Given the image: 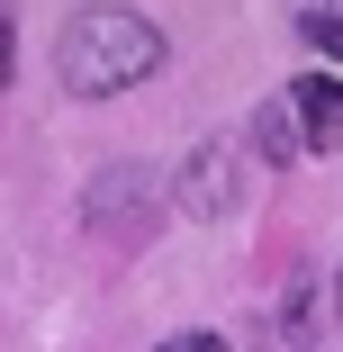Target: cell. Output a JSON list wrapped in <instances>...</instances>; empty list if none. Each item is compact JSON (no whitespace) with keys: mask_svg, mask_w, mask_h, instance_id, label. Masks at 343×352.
I'll list each match as a JSON object with an SVG mask.
<instances>
[{"mask_svg":"<svg viewBox=\"0 0 343 352\" xmlns=\"http://www.w3.org/2000/svg\"><path fill=\"white\" fill-rule=\"evenodd\" d=\"M334 316H343V271H334Z\"/></svg>","mask_w":343,"mask_h":352,"instance_id":"9","label":"cell"},{"mask_svg":"<svg viewBox=\"0 0 343 352\" xmlns=\"http://www.w3.org/2000/svg\"><path fill=\"white\" fill-rule=\"evenodd\" d=\"M235 199H244V145H235V135H208V145L172 172V208L199 217V226H226Z\"/></svg>","mask_w":343,"mask_h":352,"instance_id":"2","label":"cell"},{"mask_svg":"<svg viewBox=\"0 0 343 352\" xmlns=\"http://www.w3.org/2000/svg\"><path fill=\"white\" fill-rule=\"evenodd\" d=\"M253 154H262V163H298V154H307L289 100H262V109H253Z\"/></svg>","mask_w":343,"mask_h":352,"instance_id":"5","label":"cell"},{"mask_svg":"<svg viewBox=\"0 0 343 352\" xmlns=\"http://www.w3.org/2000/svg\"><path fill=\"white\" fill-rule=\"evenodd\" d=\"M163 63V28L145 19V10H73L63 19V36H54V73H63V91H135Z\"/></svg>","mask_w":343,"mask_h":352,"instance_id":"1","label":"cell"},{"mask_svg":"<svg viewBox=\"0 0 343 352\" xmlns=\"http://www.w3.org/2000/svg\"><path fill=\"white\" fill-rule=\"evenodd\" d=\"M0 73H10V28H0Z\"/></svg>","mask_w":343,"mask_h":352,"instance_id":"8","label":"cell"},{"mask_svg":"<svg viewBox=\"0 0 343 352\" xmlns=\"http://www.w3.org/2000/svg\"><path fill=\"white\" fill-rule=\"evenodd\" d=\"M289 118H298L307 145H334V135H343V73H307L289 91Z\"/></svg>","mask_w":343,"mask_h":352,"instance_id":"4","label":"cell"},{"mask_svg":"<svg viewBox=\"0 0 343 352\" xmlns=\"http://www.w3.org/2000/svg\"><path fill=\"white\" fill-rule=\"evenodd\" d=\"M172 199V181L163 172H145V163H109L100 181H91V199H82V217L100 226V235H118V244H135L154 226V208Z\"/></svg>","mask_w":343,"mask_h":352,"instance_id":"3","label":"cell"},{"mask_svg":"<svg viewBox=\"0 0 343 352\" xmlns=\"http://www.w3.org/2000/svg\"><path fill=\"white\" fill-rule=\"evenodd\" d=\"M298 36H307L316 54H334V63H343V10H307V19H298Z\"/></svg>","mask_w":343,"mask_h":352,"instance_id":"6","label":"cell"},{"mask_svg":"<svg viewBox=\"0 0 343 352\" xmlns=\"http://www.w3.org/2000/svg\"><path fill=\"white\" fill-rule=\"evenodd\" d=\"M181 352H226V343H217V334H190V343H181Z\"/></svg>","mask_w":343,"mask_h":352,"instance_id":"7","label":"cell"}]
</instances>
